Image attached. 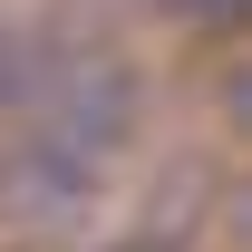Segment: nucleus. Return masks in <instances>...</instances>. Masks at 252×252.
<instances>
[{
  "instance_id": "obj_1",
  "label": "nucleus",
  "mask_w": 252,
  "mask_h": 252,
  "mask_svg": "<svg viewBox=\"0 0 252 252\" xmlns=\"http://www.w3.org/2000/svg\"><path fill=\"white\" fill-rule=\"evenodd\" d=\"M136 117H146V78L117 39H68V49L39 39V68L0 126V214L10 223L78 214L107 185V165L136 146Z\"/></svg>"
},
{
  "instance_id": "obj_3",
  "label": "nucleus",
  "mask_w": 252,
  "mask_h": 252,
  "mask_svg": "<svg viewBox=\"0 0 252 252\" xmlns=\"http://www.w3.org/2000/svg\"><path fill=\"white\" fill-rule=\"evenodd\" d=\"M175 20H243V0H165Z\"/></svg>"
},
{
  "instance_id": "obj_4",
  "label": "nucleus",
  "mask_w": 252,
  "mask_h": 252,
  "mask_svg": "<svg viewBox=\"0 0 252 252\" xmlns=\"http://www.w3.org/2000/svg\"><path fill=\"white\" fill-rule=\"evenodd\" d=\"M97 252H185L175 233H117V243H97Z\"/></svg>"
},
{
  "instance_id": "obj_2",
  "label": "nucleus",
  "mask_w": 252,
  "mask_h": 252,
  "mask_svg": "<svg viewBox=\"0 0 252 252\" xmlns=\"http://www.w3.org/2000/svg\"><path fill=\"white\" fill-rule=\"evenodd\" d=\"M30 68H39V39L0 20V126H10V107H20V88H30Z\"/></svg>"
}]
</instances>
